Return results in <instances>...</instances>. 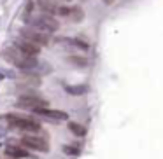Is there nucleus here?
Returning <instances> with one entry per match:
<instances>
[{
    "mask_svg": "<svg viewBox=\"0 0 163 159\" xmlns=\"http://www.w3.org/2000/svg\"><path fill=\"white\" fill-rule=\"evenodd\" d=\"M4 58H6L11 65L18 66V68H21V70H32L37 66V60H35V56H28L25 54L23 51H19L14 46V47H7L4 51Z\"/></svg>",
    "mask_w": 163,
    "mask_h": 159,
    "instance_id": "f257e3e1",
    "label": "nucleus"
},
{
    "mask_svg": "<svg viewBox=\"0 0 163 159\" xmlns=\"http://www.w3.org/2000/svg\"><path fill=\"white\" fill-rule=\"evenodd\" d=\"M7 121L11 122L12 128L21 129L25 133H37L40 131V124L32 119H25V117H18V115H7Z\"/></svg>",
    "mask_w": 163,
    "mask_h": 159,
    "instance_id": "f03ea898",
    "label": "nucleus"
},
{
    "mask_svg": "<svg viewBox=\"0 0 163 159\" xmlns=\"http://www.w3.org/2000/svg\"><path fill=\"white\" fill-rule=\"evenodd\" d=\"M30 23H32L33 28H37V30H40V32H44V33H53V32H56V30L60 28V23L56 21L54 18L42 16V14L37 16V18H32Z\"/></svg>",
    "mask_w": 163,
    "mask_h": 159,
    "instance_id": "7ed1b4c3",
    "label": "nucleus"
},
{
    "mask_svg": "<svg viewBox=\"0 0 163 159\" xmlns=\"http://www.w3.org/2000/svg\"><path fill=\"white\" fill-rule=\"evenodd\" d=\"M16 107H19V109H28V110H37V109L48 107V101L44 98H40V96H35V94H23L16 101Z\"/></svg>",
    "mask_w": 163,
    "mask_h": 159,
    "instance_id": "20e7f679",
    "label": "nucleus"
},
{
    "mask_svg": "<svg viewBox=\"0 0 163 159\" xmlns=\"http://www.w3.org/2000/svg\"><path fill=\"white\" fill-rule=\"evenodd\" d=\"M19 35H21L23 38L30 40V42L39 44V46H48L49 44V35L40 32V30H37V28H23L21 32H19Z\"/></svg>",
    "mask_w": 163,
    "mask_h": 159,
    "instance_id": "39448f33",
    "label": "nucleus"
},
{
    "mask_svg": "<svg viewBox=\"0 0 163 159\" xmlns=\"http://www.w3.org/2000/svg\"><path fill=\"white\" fill-rule=\"evenodd\" d=\"M21 143L28 149L33 150H40V152H48L49 150V143L44 140L42 137H33V135H27L21 138Z\"/></svg>",
    "mask_w": 163,
    "mask_h": 159,
    "instance_id": "423d86ee",
    "label": "nucleus"
},
{
    "mask_svg": "<svg viewBox=\"0 0 163 159\" xmlns=\"http://www.w3.org/2000/svg\"><path fill=\"white\" fill-rule=\"evenodd\" d=\"M14 46L28 56H37L40 53V46L35 44V42H30V40H27V38H23V37L18 38L16 42H14Z\"/></svg>",
    "mask_w": 163,
    "mask_h": 159,
    "instance_id": "0eeeda50",
    "label": "nucleus"
},
{
    "mask_svg": "<svg viewBox=\"0 0 163 159\" xmlns=\"http://www.w3.org/2000/svg\"><path fill=\"white\" fill-rule=\"evenodd\" d=\"M33 112L39 115H42V117H46V119H51V121H65V119H69L67 112H63V110H51L48 107L37 109V110H33Z\"/></svg>",
    "mask_w": 163,
    "mask_h": 159,
    "instance_id": "6e6552de",
    "label": "nucleus"
},
{
    "mask_svg": "<svg viewBox=\"0 0 163 159\" xmlns=\"http://www.w3.org/2000/svg\"><path fill=\"white\" fill-rule=\"evenodd\" d=\"M6 154L7 156H12V157H30L28 150H23L21 147H16V145H7L6 147Z\"/></svg>",
    "mask_w": 163,
    "mask_h": 159,
    "instance_id": "1a4fd4ad",
    "label": "nucleus"
},
{
    "mask_svg": "<svg viewBox=\"0 0 163 159\" xmlns=\"http://www.w3.org/2000/svg\"><path fill=\"white\" fill-rule=\"evenodd\" d=\"M67 93L72 94V96H81V94L88 93V86H84V84H81V86H67Z\"/></svg>",
    "mask_w": 163,
    "mask_h": 159,
    "instance_id": "9d476101",
    "label": "nucleus"
},
{
    "mask_svg": "<svg viewBox=\"0 0 163 159\" xmlns=\"http://www.w3.org/2000/svg\"><path fill=\"white\" fill-rule=\"evenodd\" d=\"M69 18H70V21L79 23V21H82V18H84V12H82L81 7H70V14H69Z\"/></svg>",
    "mask_w": 163,
    "mask_h": 159,
    "instance_id": "9b49d317",
    "label": "nucleus"
},
{
    "mask_svg": "<svg viewBox=\"0 0 163 159\" xmlns=\"http://www.w3.org/2000/svg\"><path fill=\"white\" fill-rule=\"evenodd\" d=\"M69 129H70L76 137H84V135H86V128L81 126L79 122H69Z\"/></svg>",
    "mask_w": 163,
    "mask_h": 159,
    "instance_id": "f8f14e48",
    "label": "nucleus"
},
{
    "mask_svg": "<svg viewBox=\"0 0 163 159\" xmlns=\"http://www.w3.org/2000/svg\"><path fill=\"white\" fill-rule=\"evenodd\" d=\"M69 61L70 63H74V65H79V66H86L88 65V60L86 58H81V56H69Z\"/></svg>",
    "mask_w": 163,
    "mask_h": 159,
    "instance_id": "ddd939ff",
    "label": "nucleus"
},
{
    "mask_svg": "<svg viewBox=\"0 0 163 159\" xmlns=\"http://www.w3.org/2000/svg\"><path fill=\"white\" fill-rule=\"evenodd\" d=\"M74 47H79V49H82V51H88L90 49V46L84 42V40H81V38H72V40H69Z\"/></svg>",
    "mask_w": 163,
    "mask_h": 159,
    "instance_id": "4468645a",
    "label": "nucleus"
},
{
    "mask_svg": "<svg viewBox=\"0 0 163 159\" xmlns=\"http://www.w3.org/2000/svg\"><path fill=\"white\" fill-rule=\"evenodd\" d=\"M63 152H65L67 156H77V154H79V149L72 147V145H63Z\"/></svg>",
    "mask_w": 163,
    "mask_h": 159,
    "instance_id": "2eb2a0df",
    "label": "nucleus"
},
{
    "mask_svg": "<svg viewBox=\"0 0 163 159\" xmlns=\"http://www.w3.org/2000/svg\"><path fill=\"white\" fill-rule=\"evenodd\" d=\"M103 4H107V6H111V4H114V0H103Z\"/></svg>",
    "mask_w": 163,
    "mask_h": 159,
    "instance_id": "dca6fc26",
    "label": "nucleus"
},
{
    "mask_svg": "<svg viewBox=\"0 0 163 159\" xmlns=\"http://www.w3.org/2000/svg\"><path fill=\"white\" fill-rule=\"evenodd\" d=\"M0 159H16V157H12V156H7V154H6L4 157H0Z\"/></svg>",
    "mask_w": 163,
    "mask_h": 159,
    "instance_id": "f3484780",
    "label": "nucleus"
}]
</instances>
